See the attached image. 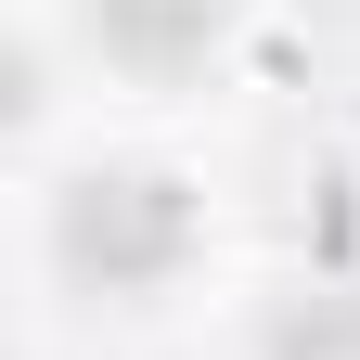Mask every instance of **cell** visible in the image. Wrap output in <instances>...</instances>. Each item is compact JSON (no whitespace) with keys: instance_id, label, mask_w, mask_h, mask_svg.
<instances>
[{"instance_id":"1","label":"cell","mask_w":360,"mask_h":360,"mask_svg":"<svg viewBox=\"0 0 360 360\" xmlns=\"http://www.w3.org/2000/svg\"><path fill=\"white\" fill-rule=\"evenodd\" d=\"M193 257V193H180L167 167H90L65 193V270L103 296H142L167 270Z\"/></svg>"},{"instance_id":"3","label":"cell","mask_w":360,"mask_h":360,"mask_svg":"<svg viewBox=\"0 0 360 360\" xmlns=\"http://www.w3.org/2000/svg\"><path fill=\"white\" fill-rule=\"evenodd\" d=\"M270 360H360V296H296L283 322H270Z\"/></svg>"},{"instance_id":"2","label":"cell","mask_w":360,"mask_h":360,"mask_svg":"<svg viewBox=\"0 0 360 360\" xmlns=\"http://www.w3.org/2000/svg\"><path fill=\"white\" fill-rule=\"evenodd\" d=\"M90 39H103V65L180 77V65H206V39H219V0H90Z\"/></svg>"}]
</instances>
